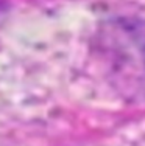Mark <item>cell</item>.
<instances>
[{
	"mask_svg": "<svg viewBox=\"0 0 145 146\" xmlns=\"http://www.w3.org/2000/svg\"><path fill=\"white\" fill-rule=\"evenodd\" d=\"M108 58L125 81L145 82V23H120L108 34Z\"/></svg>",
	"mask_w": 145,
	"mask_h": 146,
	"instance_id": "6da1fadb",
	"label": "cell"
}]
</instances>
